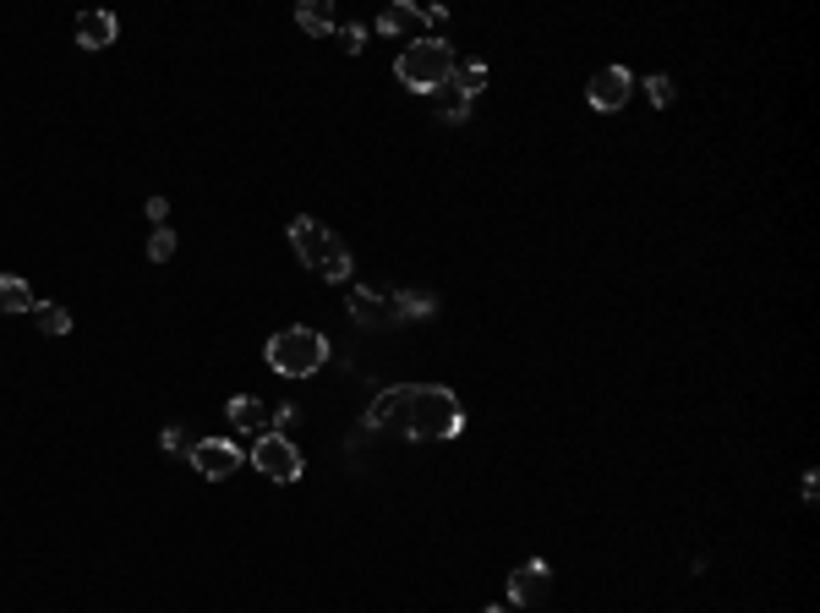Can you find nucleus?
Returning a JSON list of instances; mask_svg holds the SVG:
<instances>
[{
    "label": "nucleus",
    "instance_id": "obj_1",
    "mask_svg": "<svg viewBox=\"0 0 820 613\" xmlns=\"http://www.w3.org/2000/svg\"><path fill=\"white\" fill-rule=\"evenodd\" d=\"M361 433H389L405 444H449L465 433L460 395L443 384H394L361 416Z\"/></svg>",
    "mask_w": 820,
    "mask_h": 613
},
{
    "label": "nucleus",
    "instance_id": "obj_2",
    "mask_svg": "<svg viewBox=\"0 0 820 613\" xmlns=\"http://www.w3.org/2000/svg\"><path fill=\"white\" fill-rule=\"evenodd\" d=\"M454 50L432 33V39H410L400 50V61H394V83L410 88V94H438V88H449L454 77Z\"/></svg>",
    "mask_w": 820,
    "mask_h": 613
},
{
    "label": "nucleus",
    "instance_id": "obj_3",
    "mask_svg": "<svg viewBox=\"0 0 820 613\" xmlns=\"http://www.w3.org/2000/svg\"><path fill=\"white\" fill-rule=\"evenodd\" d=\"M290 247H296V258L307 263L318 280H328V285L350 280V247L328 225H318V219H307V214L290 219Z\"/></svg>",
    "mask_w": 820,
    "mask_h": 613
},
{
    "label": "nucleus",
    "instance_id": "obj_4",
    "mask_svg": "<svg viewBox=\"0 0 820 613\" xmlns=\"http://www.w3.org/2000/svg\"><path fill=\"white\" fill-rule=\"evenodd\" d=\"M323 362H328V340L318 329H307V323H290V329H279L268 340V367L279 378H312Z\"/></svg>",
    "mask_w": 820,
    "mask_h": 613
},
{
    "label": "nucleus",
    "instance_id": "obj_5",
    "mask_svg": "<svg viewBox=\"0 0 820 613\" xmlns=\"http://www.w3.org/2000/svg\"><path fill=\"white\" fill-rule=\"evenodd\" d=\"M252 466L263 471L268 482H279V488H290V482H301V471H307V460H301L296 438H285V433H257V444H252Z\"/></svg>",
    "mask_w": 820,
    "mask_h": 613
},
{
    "label": "nucleus",
    "instance_id": "obj_6",
    "mask_svg": "<svg viewBox=\"0 0 820 613\" xmlns=\"http://www.w3.org/2000/svg\"><path fill=\"white\" fill-rule=\"evenodd\" d=\"M192 466H197V477L225 482V477H236V471L246 466V455L230 444V438H197V444H192Z\"/></svg>",
    "mask_w": 820,
    "mask_h": 613
},
{
    "label": "nucleus",
    "instance_id": "obj_7",
    "mask_svg": "<svg viewBox=\"0 0 820 613\" xmlns=\"http://www.w3.org/2000/svg\"><path fill=\"white\" fill-rule=\"evenodd\" d=\"M345 307H350V323H356V329H367V334L400 329V318H394V302H389L383 291H367V285H356Z\"/></svg>",
    "mask_w": 820,
    "mask_h": 613
},
{
    "label": "nucleus",
    "instance_id": "obj_8",
    "mask_svg": "<svg viewBox=\"0 0 820 613\" xmlns=\"http://www.w3.org/2000/svg\"><path fill=\"white\" fill-rule=\"evenodd\" d=\"M629 94H635V77H629L624 66H602V72H591V83H585L591 110H624Z\"/></svg>",
    "mask_w": 820,
    "mask_h": 613
},
{
    "label": "nucleus",
    "instance_id": "obj_9",
    "mask_svg": "<svg viewBox=\"0 0 820 613\" xmlns=\"http://www.w3.org/2000/svg\"><path fill=\"white\" fill-rule=\"evenodd\" d=\"M547 592H553V570H547V559H525L520 570L509 575V603H514V608L547 603Z\"/></svg>",
    "mask_w": 820,
    "mask_h": 613
},
{
    "label": "nucleus",
    "instance_id": "obj_10",
    "mask_svg": "<svg viewBox=\"0 0 820 613\" xmlns=\"http://www.w3.org/2000/svg\"><path fill=\"white\" fill-rule=\"evenodd\" d=\"M115 33H121L115 11H82V17H77V44H82V50H110Z\"/></svg>",
    "mask_w": 820,
    "mask_h": 613
},
{
    "label": "nucleus",
    "instance_id": "obj_11",
    "mask_svg": "<svg viewBox=\"0 0 820 613\" xmlns=\"http://www.w3.org/2000/svg\"><path fill=\"white\" fill-rule=\"evenodd\" d=\"M225 416L236 433H268V411H263V400H252V395H236L225 406Z\"/></svg>",
    "mask_w": 820,
    "mask_h": 613
},
{
    "label": "nucleus",
    "instance_id": "obj_12",
    "mask_svg": "<svg viewBox=\"0 0 820 613\" xmlns=\"http://www.w3.org/2000/svg\"><path fill=\"white\" fill-rule=\"evenodd\" d=\"M389 302H394V318H400V323L432 318V312H438V296H427V291H394Z\"/></svg>",
    "mask_w": 820,
    "mask_h": 613
},
{
    "label": "nucleus",
    "instance_id": "obj_13",
    "mask_svg": "<svg viewBox=\"0 0 820 613\" xmlns=\"http://www.w3.org/2000/svg\"><path fill=\"white\" fill-rule=\"evenodd\" d=\"M33 307H39V296L28 291V280L0 274V312H33Z\"/></svg>",
    "mask_w": 820,
    "mask_h": 613
},
{
    "label": "nucleus",
    "instance_id": "obj_14",
    "mask_svg": "<svg viewBox=\"0 0 820 613\" xmlns=\"http://www.w3.org/2000/svg\"><path fill=\"white\" fill-rule=\"evenodd\" d=\"M296 22L307 33H334V6H328V0H301L296 6Z\"/></svg>",
    "mask_w": 820,
    "mask_h": 613
},
{
    "label": "nucleus",
    "instance_id": "obj_15",
    "mask_svg": "<svg viewBox=\"0 0 820 613\" xmlns=\"http://www.w3.org/2000/svg\"><path fill=\"white\" fill-rule=\"evenodd\" d=\"M416 22H427V17H421L416 6H400V0L378 11V33H410V28H416Z\"/></svg>",
    "mask_w": 820,
    "mask_h": 613
},
{
    "label": "nucleus",
    "instance_id": "obj_16",
    "mask_svg": "<svg viewBox=\"0 0 820 613\" xmlns=\"http://www.w3.org/2000/svg\"><path fill=\"white\" fill-rule=\"evenodd\" d=\"M449 88H460L465 99H476L487 88V66L482 61H460V66H454V77H449Z\"/></svg>",
    "mask_w": 820,
    "mask_h": 613
},
{
    "label": "nucleus",
    "instance_id": "obj_17",
    "mask_svg": "<svg viewBox=\"0 0 820 613\" xmlns=\"http://www.w3.org/2000/svg\"><path fill=\"white\" fill-rule=\"evenodd\" d=\"M438 121H449V126H465V115H471V99L460 94V88H438Z\"/></svg>",
    "mask_w": 820,
    "mask_h": 613
},
{
    "label": "nucleus",
    "instance_id": "obj_18",
    "mask_svg": "<svg viewBox=\"0 0 820 613\" xmlns=\"http://www.w3.org/2000/svg\"><path fill=\"white\" fill-rule=\"evenodd\" d=\"M33 318H39L44 334H72V312H66L61 302H39V307H33Z\"/></svg>",
    "mask_w": 820,
    "mask_h": 613
},
{
    "label": "nucleus",
    "instance_id": "obj_19",
    "mask_svg": "<svg viewBox=\"0 0 820 613\" xmlns=\"http://www.w3.org/2000/svg\"><path fill=\"white\" fill-rule=\"evenodd\" d=\"M148 258H154V263H170L175 258V230L170 225H159L154 236H148Z\"/></svg>",
    "mask_w": 820,
    "mask_h": 613
},
{
    "label": "nucleus",
    "instance_id": "obj_20",
    "mask_svg": "<svg viewBox=\"0 0 820 613\" xmlns=\"http://www.w3.org/2000/svg\"><path fill=\"white\" fill-rule=\"evenodd\" d=\"M646 99L656 104V110H667V104L678 99V83H673V77H662V72H656L651 83H646Z\"/></svg>",
    "mask_w": 820,
    "mask_h": 613
},
{
    "label": "nucleus",
    "instance_id": "obj_21",
    "mask_svg": "<svg viewBox=\"0 0 820 613\" xmlns=\"http://www.w3.org/2000/svg\"><path fill=\"white\" fill-rule=\"evenodd\" d=\"M159 444L170 449V455H181V449L192 455V444H186V433H181V427H164V433H159Z\"/></svg>",
    "mask_w": 820,
    "mask_h": 613
},
{
    "label": "nucleus",
    "instance_id": "obj_22",
    "mask_svg": "<svg viewBox=\"0 0 820 613\" xmlns=\"http://www.w3.org/2000/svg\"><path fill=\"white\" fill-rule=\"evenodd\" d=\"M334 33H339V44H345L350 55H356L361 44H367V28H356V22H350V28H334Z\"/></svg>",
    "mask_w": 820,
    "mask_h": 613
},
{
    "label": "nucleus",
    "instance_id": "obj_23",
    "mask_svg": "<svg viewBox=\"0 0 820 613\" xmlns=\"http://www.w3.org/2000/svg\"><path fill=\"white\" fill-rule=\"evenodd\" d=\"M164 214H170V203H164V198H148V219H154V225H164Z\"/></svg>",
    "mask_w": 820,
    "mask_h": 613
},
{
    "label": "nucleus",
    "instance_id": "obj_24",
    "mask_svg": "<svg viewBox=\"0 0 820 613\" xmlns=\"http://www.w3.org/2000/svg\"><path fill=\"white\" fill-rule=\"evenodd\" d=\"M815 493H820V477H815V471H804V504H815Z\"/></svg>",
    "mask_w": 820,
    "mask_h": 613
},
{
    "label": "nucleus",
    "instance_id": "obj_25",
    "mask_svg": "<svg viewBox=\"0 0 820 613\" xmlns=\"http://www.w3.org/2000/svg\"><path fill=\"white\" fill-rule=\"evenodd\" d=\"M482 613H509V608H482Z\"/></svg>",
    "mask_w": 820,
    "mask_h": 613
}]
</instances>
